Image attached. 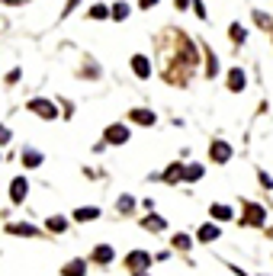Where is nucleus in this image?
<instances>
[{
    "label": "nucleus",
    "mask_w": 273,
    "mask_h": 276,
    "mask_svg": "<svg viewBox=\"0 0 273 276\" xmlns=\"http://www.w3.org/2000/svg\"><path fill=\"white\" fill-rule=\"evenodd\" d=\"M190 4V0H177V7H186Z\"/></svg>",
    "instance_id": "c85d7f7f"
},
{
    "label": "nucleus",
    "mask_w": 273,
    "mask_h": 276,
    "mask_svg": "<svg viewBox=\"0 0 273 276\" xmlns=\"http://www.w3.org/2000/svg\"><path fill=\"white\" fill-rule=\"evenodd\" d=\"M97 215H100V209H74V219L77 222H93V219H97Z\"/></svg>",
    "instance_id": "9b49d317"
},
{
    "label": "nucleus",
    "mask_w": 273,
    "mask_h": 276,
    "mask_svg": "<svg viewBox=\"0 0 273 276\" xmlns=\"http://www.w3.org/2000/svg\"><path fill=\"white\" fill-rule=\"evenodd\" d=\"M174 244H177V247H180V250H186V247H190V244H193V241H190V238H186V235H177V238H174Z\"/></svg>",
    "instance_id": "4be33fe9"
},
{
    "label": "nucleus",
    "mask_w": 273,
    "mask_h": 276,
    "mask_svg": "<svg viewBox=\"0 0 273 276\" xmlns=\"http://www.w3.org/2000/svg\"><path fill=\"white\" fill-rule=\"evenodd\" d=\"M93 260H97V263H110V260H113V247L100 244L97 250H93Z\"/></svg>",
    "instance_id": "f8f14e48"
},
{
    "label": "nucleus",
    "mask_w": 273,
    "mask_h": 276,
    "mask_svg": "<svg viewBox=\"0 0 273 276\" xmlns=\"http://www.w3.org/2000/svg\"><path fill=\"white\" fill-rule=\"evenodd\" d=\"M90 16H93V19H106V16H110V10H106L103 4H97V7L90 10Z\"/></svg>",
    "instance_id": "6ab92c4d"
},
{
    "label": "nucleus",
    "mask_w": 273,
    "mask_h": 276,
    "mask_svg": "<svg viewBox=\"0 0 273 276\" xmlns=\"http://www.w3.org/2000/svg\"><path fill=\"white\" fill-rule=\"evenodd\" d=\"M247 222H251V225H264V222H267V219H264V209L251 202V206H247Z\"/></svg>",
    "instance_id": "1a4fd4ad"
},
{
    "label": "nucleus",
    "mask_w": 273,
    "mask_h": 276,
    "mask_svg": "<svg viewBox=\"0 0 273 276\" xmlns=\"http://www.w3.org/2000/svg\"><path fill=\"white\" fill-rule=\"evenodd\" d=\"M132 206H135V202L129 199V196H122V199H119V209H132Z\"/></svg>",
    "instance_id": "393cba45"
},
{
    "label": "nucleus",
    "mask_w": 273,
    "mask_h": 276,
    "mask_svg": "<svg viewBox=\"0 0 273 276\" xmlns=\"http://www.w3.org/2000/svg\"><path fill=\"white\" fill-rule=\"evenodd\" d=\"M110 16H113V19H125V16H129V7H125V4H116Z\"/></svg>",
    "instance_id": "a211bd4d"
},
{
    "label": "nucleus",
    "mask_w": 273,
    "mask_h": 276,
    "mask_svg": "<svg viewBox=\"0 0 273 276\" xmlns=\"http://www.w3.org/2000/svg\"><path fill=\"white\" fill-rule=\"evenodd\" d=\"M23 164H26V167H39L42 164V154L39 151H23Z\"/></svg>",
    "instance_id": "2eb2a0df"
},
{
    "label": "nucleus",
    "mask_w": 273,
    "mask_h": 276,
    "mask_svg": "<svg viewBox=\"0 0 273 276\" xmlns=\"http://www.w3.org/2000/svg\"><path fill=\"white\" fill-rule=\"evenodd\" d=\"M228 158H232V148L225 145V141H216V145H212V161H216V164H225Z\"/></svg>",
    "instance_id": "39448f33"
},
{
    "label": "nucleus",
    "mask_w": 273,
    "mask_h": 276,
    "mask_svg": "<svg viewBox=\"0 0 273 276\" xmlns=\"http://www.w3.org/2000/svg\"><path fill=\"white\" fill-rule=\"evenodd\" d=\"M228 87H232L235 93H241V90H244V71H238V68H232V71H228Z\"/></svg>",
    "instance_id": "423d86ee"
},
{
    "label": "nucleus",
    "mask_w": 273,
    "mask_h": 276,
    "mask_svg": "<svg viewBox=\"0 0 273 276\" xmlns=\"http://www.w3.org/2000/svg\"><path fill=\"white\" fill-rule=\"evenodd\" d=\"M10 231H16V235H26V238H32V235H35V228H32V225H10Z\"/></svg>",
    "instance_id": "dca6fc26"
},
{
    "label": "nucleus",
    "mask_w": 273,
    "mask_h": 276,
    "mask_svg": "<svg viewBox=\"0 0 273 276\" xmlns=\"http://www.w3.org/2000/svg\"><path fill=\"white\" fill-rule=\"evenodd\" d=\"M132 71H135L138 77H148V74H151V65H148V58H145V55H135V58H132Z\"/></svg>",
    "instance_id": "0eeeda50"
},
{
    "label": "nucleus",
    "mask_w": 273,
    "mask_h": 276,
    "mask_svg": "<svg viewBox=\"0 0 273 276\" xmlns=\"http://www.w3.org/2000/svg\"><path fill=\"white\" fill-rule=\"evenodd\" d=\"M132 119H135L138 125H154V113H148V110H135Z\"/></svg>",
    "instance_id": "ddd939ff"
},
{
    "label": "nucleus",
    "mask_w": 273,
    "mask_h": 276,
    "mask_svg": "<svg viewBox=\"0 0 273 276\" xmlns=\"http://www.w3.org/2000/svg\"><path fill=\"white\" fill-rule=\"evenodd\" d=\"M29 110H32L35 116H42V119H55V116H58V110H55L52 100H29Z\"/></svg>",
    "instance_id": "f03ea898"
},
{
    "label": "nucleus",
    "mask_w": 273,
    "mask_h": 276,
    "mask_svg": "<svg viewBox=\"0 0 273 276\" xmlns=\"http://www.w3.org/2000/svg\"><path fill=\"white\" fill-rule=\"evenodd\" d=\"M26 189H29V183H26L23 177H16L13 183H10V199H13V202H23V199H26Z\"/></svg>",
    "instance_id": "20e7f679"
},
{
    "label": "nucleus",
    "mask_w": 273,
    "mask_h": 276,
    "mask_svg": "<svg viewBox=\"0 0 273 276\" xmlns=\"http://www.w3.org/2000/svg\"><path fill=\"white\" fill-rule=\"evenodd\" d=\"M232 39H235V42H244V29L238 26V23H235V26H232Z\"/></svg>",
    "instance_id": "5701e85b"
},
{
    "label": "nucleus",
    "mask_w": 273,
    "mask_h": 276,
    "mask_svg": "<svg viewBox=\"0 0 273 276\" xmlns=\"http://www.w3.org/2000/svg\"><path fill=\"white\" fill-rule=\"evenodd\" d=\"M65 228H68L65 219H49V231H65Z\"/></svg>",
    "instance_id": "aec40b11"
},
{
    "label": "nucleus",
    "mask_w": 273,
    "mask_h": 276,
    "mask_svg": "<svg viewBox=\"0 0 273 276\" xmlns=\"http://www.w3.org/2000/svg\"><path fill=\"white\" fill-rule=\"evenodd\" d=\"M4 141H10V132H7L4 125H0V145H4Z\"/></svg>",
    "instance_id": "a878e982"
},
{
    "label": "nucleus",
    "mask_w": 273,
    "mask_h": 276,
    "mask_svg": "<svg viewBox=\"0 0 273 276\" xmlns=\"http://www.w3.org/2000/svg\"><path fill=\"white\" fill-rule=\"evenodd\" d=\"M77 4H80V0H68V10H74Z\"/></svg>",
    "instance_id": "cd10ccee"
},
{
    "label": "nucleus",
    "mask_w": 273,
    "mask_h": 276,
    "mask_svg": "<svg viewBox=\"0 0 273 276\" xmlns=\"http://www.w3.org/2000/svg\"><path fill=\"white\" fill-rule=\"evenodd\" d=\"M164 177H167V180H180V177H183V167H171Z\"/></svg>",
    "instance_id": "b1692460"
},
{
    "label": "nucleus",
    "mask_w": 273,
    "mask_h": 276,
    "mask_svg": "<svg viewBox=\"0 0 273 276\" xmlns=\"http://www.w3.org/2000/svg\"><path fill=\"white\" fill-rule=\"evenodd\" d=\"M103 138L110 141V145H125V141H129V129H125L122 122H113L110 129L103 132Z\"/></svg>",
    "instance_id": "f257e3e1"
},
{
    "label": "nucleus",
    "mask_w": 273,
    "mask_h": 276,
    "mask_svg": "<svg viewBox=\"0 0 273 276\" xmlns=\"http://www.w3.org/2000/svg\"><path fill=\"white\" fill-rule=\"evenodd\" d=\"M216 238H219L216 225H199V241H216Z\"/></svg>",
    "instance_id": "9d476101"
},
{
    "label": "nucleus",
    "mask_w": 273,
    "mask_h": 276,
    "mask_svg": "<svg viewBox=\"0 0 273 276\" xmlns=\"http://www.w3.org/2000/svg\"><path fill=\"white\" fill-rule=\"evenodd\" d=\"M183 177H186V180H199V177H203V167H199V164L186 167V171H183Z\"/></svg>",
    "instance_id": "f3484780"
},
{
    "label": "nucleus",
    "mask_w": 273,
    "mask_h": 276,
    "mask_svg": "<svg viewBox=\"0 0 273 276\" xmlns=\"http://www.w3.org/2000/svg\"><path fill=\"white\" fill-rule=\"evenodd\" d=\"M145 228H151V231H161V228H164V222H161V219H154V215H151V219H145Z\"/></svg>",
    "instance_id": "412c9836"
},
{
    "label": "nucleus",
    "mask_w": 273,
    "mask_h": 276,
    "mask_svg": "<svg viewBox=\"0 0 273 276\" xmlns=\"http://www.w3.org/2000/svg\"><path fill=\"white\" fill-rule=\"evenodd\" d=\"M154 4H158V0H141V7H145V10H148V7H154Z\"/></svg>",
    "instance_id": "bb28decb"
},
{
    "label": "nucleus",
    "mask_w": 273,
    "mask_h": 276,
    "mask_svg": "<svg viewBox=\"0 0 273 276\" xmlns=\"http://www.w3.org/2000/svg\"><path fill=\"white\" fill-rule=\"evenodd\" d=\"M61 273H65V276H84V260H71Z\"/></svg>",
    "instance_id": "4468645a"
},
{
    "label": "nucleus",
    "mask_w": 273,
    "mask_h": 276,
    "mask_svg": "<svg viewBox=\"0 0 273 276\" xmlns=\"http://www.w3.org/2000/svg\"><path fill=\"white\" fill-rule=\"evenodd\" d=\"M209 212H212V219H216V222H232V215H235L232 206H222V202H216Z\"/></svg>",
    "instance_id": "6e6552de"
},
{
    "label": "nucleus",
    "mask_w": 273,
    "mask_h": 276,
    "mask_svg": "<svg viewBox=\"0 0 273 276\" xmlns=\"http://www.w3.org/2000/svg\"><path fill=\"white\" fill-rule=\"evenodd\" d=\"M125 267H132V270H141V267H151V254H145V250H132V254L125 257Z\"/></svg>",
    "instance_id": "7ed1b4c3"
}]
</instances>
